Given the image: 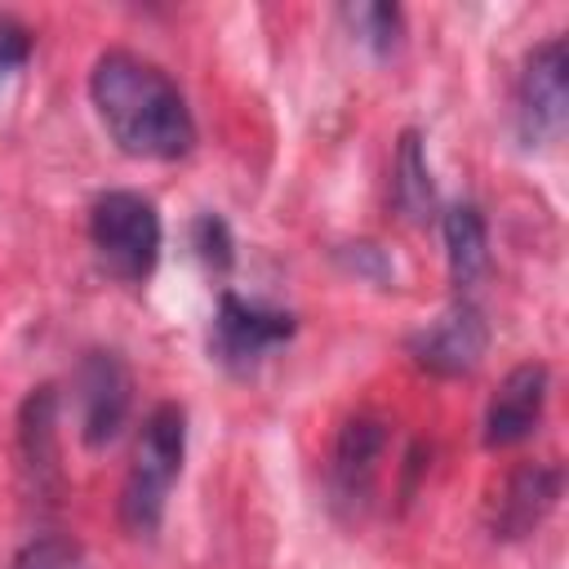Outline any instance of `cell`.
Returning <instances> with one entry per match:
<instances>
[{
	"instance_id": "ac0fdd59",
	"label": "cell",
	"mask_w": 569,
	"mask_h": 569,
	"mask_svg": "<svg viewBox=\"0 0 569 569\" xmlns=\"http://www.w3.org/2000/svg\"><path fill=\"white\" fill-rule=\"evenodd\" d=\"M27 58H31V27L0 13V89L27 67Z\"/></svg>"
},
{
	"instance_id": "4fadbf2b",
	"label": "cell",
	"mask_w": 569,
	"mask_h": 569,
	"mask_svg": "<svg viewBox=\"0 0 569 569\" xmlns=\"http://www.w3.org/2000/svg\"><path fill=\"white\" fill-rule=\"evenodd\" d=\"M391 204L413 227H427L436 218V182H431V169H427V151H422V133L418 129H405L400 133L396 164H391Z\"/></svg>"
},
{
	"instance_id": "3957f363",
	"label": "cell",
	"mask_w": 569,
	"mask_h": 569,
	"mask_svg": "<svg viewBox=\"0 0 569 569\" xmlns=\"http://www.w3.org/2000/svg\"><path fill=\"white\" fill-rule=\"evenodd\" d=\"M89 249L120 284H142L160 258V213L138 191H102L89 204Z\"/></svg>"
},
{
	"instance_id": "8992f818",
	"label": "cell",
	"mask_w": 569,
	"mask_h": 569,
	"mask_svg": "<svg viewBox=\"0 0 569 569\" xmlns=\"http://www.w3.org/2000/svg\"><path fill=\"white\" fill-rule=\"evenodd\" d=\"M298 329V320L289 311L262 307V302H244L240 293H222L218 298V316H213V333H209V351L222 369L231 373H253L258 360L267 351H276L280 342H289Z\"/></svg>"
},
{
	"instance_id": "2e32d148",
	"label": "cell",
	"mask_w": 569,
	"mask_h": 569,
	"mask_svg": "<svg viewBox=\"0 0 569 569\" xmlns=\"http://www.w3.org/2000/svg\"><path fill=\"white\" fill-rule=\"evenodd\" d=\"M191 249L209 271H227L231 267V231L218 213H200L191 222Z\"/></svg>"
},
{
	"instance_id": "277c9868",
	"label": "cell",
	"mask_w": 569,
	"mask_h": 569,
	"mask_svg": "<svg viewBox=\"0 0 569 569\" xmlns=\"http://www.w3.org/2000/svg\"><path fill=\"white\" fill-rule=\"evenodd\" d=\"M569 116V49L565 36L542 40L516 80V138L525 151L551 147Z\"/></svg>"
},
{
	"instance_id": "9c48e42d",
	"label": "cell",
	"mask_w": 569,
	"mask_h": 569,
	"mask_svg": "<svg viewBox=\"0 0 569 569\" xmlns=\"http://www.w3.org/2000/svg\"><path fill=\"white\" fill-rule=\"evenodd\" d=\"M560 489H565V476L556 462H520L502 485L498 493L489 498V533L502 538V542H520L529 538L560 502Z\"/></svg>"
},
{
	"instance_id": "9a60e30c",
	"label": "cell",
	"mask_w": 569,
	"mask_h": 569,
	"mask_svg": "<svg viewBox=\"0 0 569 569\" xmlns=\"http://www.w3.org/2000/svg\"><path fill=\"white\" fill-rule=\"evenodd\" d=\"M9 569H89V560H84V547L67 533H36L18 547Z\"/></svg>"
},
{
	"instance_id": "ba28073f",
	"label": "cell",
	"mask_w": 569,
	"mask_h": 569,
	"mask_svg": "<svg viewBox=\"0 0 569 569\" xmlns=\"http://www.w3.org/2000/svg\"><path fill=\"white\" fill-rule=\"evenodd\" d=\"M58 387L40 382L27 391L22 409H18V471L22 485L36 498L53 502L62 489V462H58Z\"/></svg>"
},
{
	"instance_id": "52a82bcc",
	"label": "cell",
	"mask_w": 569,
	"mask_h": 569,
	"mask_svg": "<svg viewBox=\"0 0 569 569\" xmlns=\"http://www.w3.org/2000/svg\"><path fill=\"white\" fill-rule=\"evenodd\" d=\"M489 347V325H485V311L471 302V298H458L445 316H436L431 325H422L413 338H409V356L418 369L436 373V378H462L480 365Z\"/></svg>"
},
{
	"instance_id": "5b68a950",
	"label": "cell",
	"mask_w": 569,
	"mask_h": 569,
	"mask_svg": "<svg viewBox=\"0 0 569 569\" xmlns=\"http://www.w3.org/2000/svg\"><path fill=\"white\" fill-rule=\"evenodd\" d=\"M71 405H76V431L89 449H107L133 409V373L111 347H93L80 356L71 373Z\"/></svg>"
},
{
	"instance_id": "6da1fadb",
	"label": "cell",
	"mask_w": 569,
	"mask_h": 569,
	"mask_svg": "<svg viewBox=\"0 0 569 569\" xmlns=\"http://www.w3.org/2000/svg\"><path fill=\"white\" fill-rule=\"evenodd\" d=\"M89 98L111 142L133 160H182L196 147V120L182 89L142 53H98L89 71Z\"/></svg>"
},
{
	"instance_id": "7a4b0ae2",
	"label": "cell",
	"mask_w": 569,
	"mask_h": 569,
	"mask_svg": "<svg viewBox=\"0 0 569 569\" xmlns=\"http://www.w3.org/2000/svg\"><path fill=\"white\" fill-rule=\"evenodd\" d=\"M187 458V409L164 400L142 418L133 462L120 489V525L133 538H151L164 520V502Z\"/></svg>"
},
{
	"instance_id": "7c38bea8",
	"label": "cell",
	"mask_w": 569,
	"mask_h": 569,
	"mask_svg": "<svg viewBox=\"0 0 569 569\" xmlns=\"http://www.w3.org/2000/svg\"><path fill=\"white\" fill-rule=\"evenodd\" d=\"M445 231V258H449V284L458 298H467L476 289V280L489 267V227L480 218L476 204H453L440 218Z\"/></svg>"
},
{
	"instance_id": "8fae6325",
	"label": "cell",
	"mask_w": 569,
	"mask_h": 569,
	"mask_svg": "<svg viewBox=\"0 0 569 569\" xmlns=\"http://www.w3.org/2000/svg\"><path fill=\"white\" fill-rule=\"evenodd\" d=\"M547 391H551V373H547L542 360L516 365L498 382V391L485 409V431H480L485 445L507 449V445H520L525 436H533L538 422H542V409H547Z\"/></svg>"
},
{
	"instance_id": "5bb4252c",
	"label": "cell",
	"mask_w": 569,
	"mask_h": 569,
	"mask_svg": "<svg viewBox=\"0 0 569 569\" xmlns=\"http://www.w3.org/2000/svg\"><path fill=\"white\" fill-rule=\"evenodd\" d=\"M342 22L356 31L360 44L373 53H396L405 36V18L396 4H342Z\"/></svg>"
},
{
	"instance_id": "30bf717a",
	"label": "cell",
	"mask_w": 569,
	"mask_h": 569,
	"mask_svg": "<svg viewBox=\"0 0 569 569\" xmlns=\"http://www.w3.org/2000/svg\"><path fill=\"white\" fill-rule=\"evenodd\" d=\"M387 422L373 413H356L342 422L333 453H329V485H333V502L360 511L373 498L378 485V462L387 458Z\"/></svg>"
},
{
	"instance_id": "e0dca14e",
	"label": "cell",
	"mask_w": 569,
	"mask_h": 569,
	"mask_svg": "<svg viewBox=\"0 0 569 569\" xmlns=\"http://www.w3.org/2000/svg\"><path fill=\"white\" fill-rule=\"evenodd\" d=\"M338 262H342L351 276L373 280V284H391V280H396V267H391L387 249H378V244H369V240H360V244H342V249H338Z\"/></svg>"
}]
</instances>
